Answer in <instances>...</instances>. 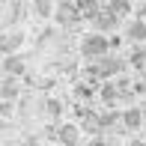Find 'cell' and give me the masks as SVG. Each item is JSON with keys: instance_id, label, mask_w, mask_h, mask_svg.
<instances>
[{"instance_id": "11", "label": "cell", "mask_w": 146, "mask_h": 146, "mask_svg": "<svg viewBox=\"0 0 146 146\" xmlns=\"http://www.w3.org/2000/svg\"><path fill=\"white\" fill-rule=\"evenodd\" d=\"M140 21L146 24V3H143V9H140Z\"/></svg>"}, {"instance_id": "7", "label": "cell", "mask_w": 146, "mask_h": 146, "mask_svg": "<svg viewBox=\"0 0 146 146\" xmlns=\"http://www.w3.org/2000/svg\"><path fill=\"white\" fill-rule=\"evenodd\" d=\"M128 39H134V42H146V24L137 18V21H131L128 27Z\"/></svg>"}, {"instance_id": "5", "label": "cell", "mask_w": 146, "mask_h": 146, "mask_svg": "<svg viewBox=\"0 0 146 146\" xmlns=\"http://www.w3.org/2000/svg\"><path fill=\"white\" fill-rule=\"evenodd\" d=\"M3 72L6 75H12V78H18L24 72V60L18 57V54H9V57H3Z\"/></svg>"}, {"instance_id": "12", "label": "cell", "mask_w": 146, "mask_h": 146, "mask_svg": "<svg viewBox=\"0 0 146 146\" xmlns=\"http://www.w3.org/2000/svg\"><path fill=\"white\" fill-rule=\"evenodd\" d=\"M36 146H45V143H36Z\"/></svg>"}, {"instance_id": "1", "label": "cell", "mask_w": 146, "mask_h": 146, "mask_svg": "<svg viewBox=\"0 0 146 146\" xmlns=\"http://www.w3.org/2000/svg\"><path fill=\"white\" fill-rule=\"evenodd\" d=\"M108 39L102 36V33H90V36H84V42H81V54L84 57H90V60H102V57H108Z\"/></svg>"}, {"instance_id": "9", "label": "cell", "mask_w": 146, "mask_h": 146, "mask_svg": "<svg viewBox=\"0 0 146 146\" xmlns=\"http://www.w3.org/2000/svg\"><path fill=\"white\" fill-rule=\"evenodd\" d=\"M60 110H63V108H60V102H54V98H51V102H48V113H51V116H57Z\"/></svg>"}, {"instance_id": "10", "label": "cell", "mask_w": 146, "mask_h": 146, "mask_svg": "<svg viewBox=\"0 0 146 146\" xmlns=\"http://www.w3.org/2000/svg\"><path fill=\"white\" fill-rule=\"evenodd\" d=\"M90 146H108V143H104V140H102V137H96V140H92Z\"/></svg>"}, {"instance_id": "2", "label": "cell", "mask_w": 146, "mask_h": 146, "mask_svg": "<svg viewBox=\"0 0 146 146\" xmlns=\"http://www.w3.org/2000/svg\"><path fill=\"white\" fill-rule=\"evenodd\" d=\"M21 42H24V33H21V30H15V33H3V36H0V51L9 57V54H15V51L21 48Z\"/></svg>"}, {"instance_id": "4", "label": "cell", "mask_w": 146, "mask_h": 146, "mask_svg": "<svg viewBox=\"0 0 146 146\" xmlns=\"http://www.w3.org/2000/svg\"><path fill=\"white\" fill-rule=\"evenodd\" d=\"M57 137H60L63 146H78V140H81V128H78V125H63Z\"/></svg>"}, {"instance_id": "3", "label": "cell", "mask_w": 146, "mask_h": 146, "mask_svg": "<svg viewBox=\"0 0 146 146\" xmlns=\"http://www.w3.org/2000/svg\"><path fill=\"white\" fill-rule=\"evenodd\" d=\"M119 122H122L128 131H137V128L143 125V110H140V108H128V110H122V113H119Z\"/></svg>"}, {"instance_id": "6", "label": "cell", "mask_w": 146, "mask_h": 146, "mask_svg": "<svg viewBox=\"0 0 146 146\" xmlns=\"http://www.w3.org/2000/svg\"><path fill=\"white\" fill-rule=\"evenodd\" d=\"M72 18H78V6H75V3H60V9H57V21L69 24Z\"/></svg>"}, {"instance_id": "8", "label": "cell", "mask_w": 146, "mask_h": 146, "mask_svg": "<svg viewBox=\"0 0 146 146\" xmlns=\"http://www.w3.org/2000/svg\"><path fill=\"white\" fill-rule=\"evenodd\" d=\"M128 12V0H110V15H125Z\"/></svg>"}]
</instances>
